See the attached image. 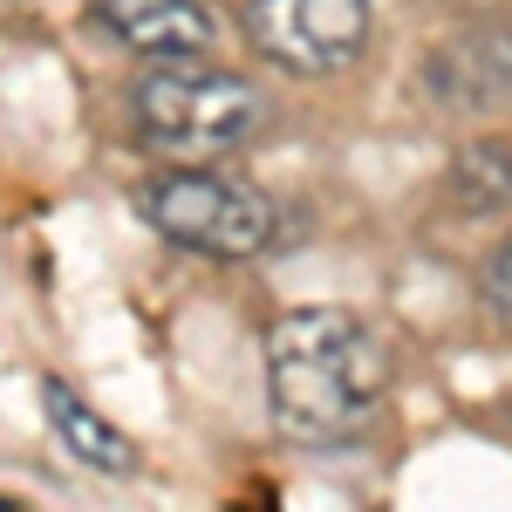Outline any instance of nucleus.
Returning a JSON list of instances; mask_svg holds the SVG:
<instances>
[{
  "mask_svg": "<svg viewBox=\"0 0 512 512\" xmlns=\"http://www.w3.org/2000/svg\"><path fill=\"white\" fill-rule=\"evenodd\" d=\"M390 390L383 335L349 308H287L267 328V403L274 424L301 444H328L369 424Z\"/></svg>",
  "mask_w": 512,
  "mask_h": 512,
  "instance_id": "1",
  "label": "nucleus"
},
{
  "mask_svg": "<svg viewBox=\"0 0 512 512\" xmlns=\"http://www.w3.org/2000/svg\"><path fill=\"white\" fill-rule=\"evenodd\" d=\"M130 123H137V144H151L158 158L205 164L260 137L267 96L212 62H158L130 82Z\"/></svg>",
  "mask_w": 512,
  "mask_h": 512,
  "instance_id": "2",
  "label": "nucleus"
},
{
  "mask_svg": "<svg viewBox=\"0 0 512 512\" xmlns=\"http://www.w3.org/2000/svg\"><path fill=\"white\" fill-rule=\"evenodd\" d=\"M144 219H151L171 246L205 253V260H253V253H267L274 233H280L274 198L260 192V185L226 178V171H198V164H178V171L151 178Z\"/></svg>",
  "mask_w": 512,
  "mask_h": 512,
  "instance_id": "3",
  "label": "nucleus"
},
{
  "mask_svg": "<svg viewBox=\"0 0 512 512\" xmlns=\"http://www.w3.org/2000/svg\"><path fill=\"white\" fill-rule=\"evenodd\" d=\"M239 14L253 48L294 76L349 69L376 28V0H239Z\"/></svg>",
  "mask_w": 512,
  "mask_h": 512,
  "instance_id": "4",
  "label": "nucleus"
},
{
  "mask_svg": "<svg viewBox=\"0 0 512 512\" xmlns=\"http://www.w3.org/2000/svg\"><path fill=\"white\" fill-rule=\"evenodd\" d=\"M96 21L123 48L158 55V62H192V55H212L219 41V21L205 0H96Z\"/></svg>",
  "mask_w": 512,
  "mask_h": 512,
  "instance_id": "5",
  "label": "nucleus"
},
{
  "mask_svg": "<svg viewBox=\"0 0 512 512\" xmlns=\"http://www.w3.org/2000/svg\"><path fill=\"white\" fill-rule=\"evenodd\" d=\"M41 417H48V431L62 437V451H69L76 465H89V472H103V478L137 472V444H130L110 417H96L62 376H41Z\"/></svg>",
  "mask_w": 512,
  "mask_h": 512,
  "instance_id": "6",
  "label": "nucleus"
},
{
  "mask_svg": "<svg viewBox=\"0 0 512 512\" xmlns=\"http://www.w3.org/2000/svg\"><path fill=\"white\" fill-rule=\"evenodd\" d=\"M451 198L465 212H499V205H512V151L506 144L458 151V164H451Z\"/></svg>",
  "mask_w": 512,
  "mask_h": 512,
  "instance_id": "7",
  "label": "nucleus"
},
{
  "mask_svg": "<svg viewBox=\"0 0 512 512\" xmlns=\"http://www.w3.org/2000/svg\"><path fill=\"white\" fill-rule=\"evenodd\" d=\"M485 301H492V315L512 328V239L485 260Z\"/></svg>",
  "mask_w": 512,
  "mask_h": 512,
  "instance_id": "8",
  "label": "nucleus"
}]
</instances>
